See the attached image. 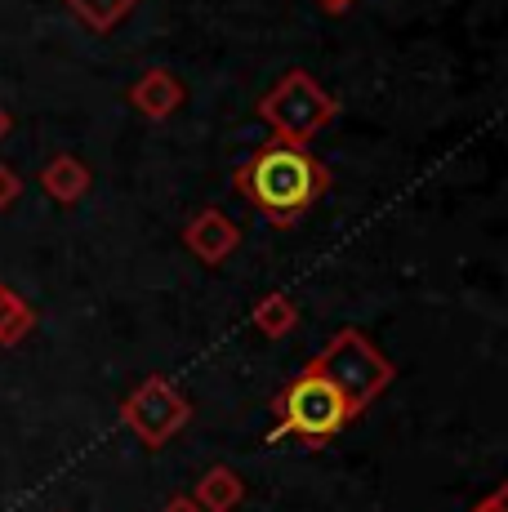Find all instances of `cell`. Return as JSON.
<instances>
[{
	"mask_svg": "<svg viewBox=\"0 0 508 512\" xmlns=\"http://www.w3.org/2000/svg\"><path fill=\"white\" fill-rule=\"evenodd\" d=\"M232 187L246 196L263 219L295 223L330 192V170L308 147H290L272 139L232 174Z\"/></svg>",
	"mask_w": 508,
	"mask_h": 512,
	"instance_id": "1",
	"label": "cell"
},
{
	"mask_svg": "<svg viewBox=\"0 0 508 512\" xmlns=\"http://www.w3.org/2000/svg\"><path fill=\"white\" fill-rule=\"evenodd\" d=\"M277 428L268 432V441H304V446H326L330 437L353 423V410L339 397V388L317 374L312 366H304L295 379L286 383V392L277 397Z\"/></svg>",
	"mask_w": 508,
	"mask_h": 512,
	"instance_id": "2",
	"label": "cell"
},
{
	"mask_svg": "<svg viewBox=\"0 0 508 512\" xmlns=\"http://www.w3.org/2000/svg\"><path fill=\"white\" fill-rule=\"evenodd\" d=\"M259 116L272 130L277 143L290 147H308L339 116V98L308 72H286L268 94L259 98Z\"/></svg>",
	"mask_w": 508,
	"mask_h": 512,
	"instance_id": "3",
	"label": "cell"
},
{
	"mask_svg": "<svg viewBox=\"0 0 508 512\" xmlns=\"http://www.w3.org/2000/svg\"><path fill=\"white\" fill-rule=\"evenodd\" d=\"M308 366L335 383L339 397H344L348 410H353V419L366 415L370 401H379L384 388L393 383V361H388L361 330H339L317 357H308Z\"/></svg>",
	"mask_w": 508,
	"mask_h": 512,
	"instance_id": "4",
	"label": "cell"
},
{
	"mask_svg": "<svg viewBox=\"0 0 508 512\" xmlns=\"http://www.w3.org/2000/svg\"><path fill=\"white\" fill-rule=\"evenodd\" d=\"M188 419H192V401L170 379H161V374L143 379L121 406V423L130 432H139V441L152 450L165 446L174 432L188 428Z\"/></svg>",
	"mask_w": 508,
	"mask_h": 512,
	"instance_id": "5",
	"label": "cell"
},
{
	"mask_svg": "<svg viewBox=\"0 0 508 512\" xmlns=\"http://www.w3.org/2000/svg\"><path fill=\"white\" fill-rule=\"evenodd\" d=\"M183 245H188L201 263H210V268H214V263H223L241 245V228L223 210H214V205H210V210L192 214V223L183 228Z\"/></svg>",
	"mask_w": 508,
	"mask_h": 512,
	"instance_id": "6",
	"label": "cell"
},
{
	"mask_svg": "<svg viewBox=\"0 0 508 512\" xmlns=\"http://www.w3.org/2000/svg\"><path fill=\"white\" fill-rule=\"evenodd\" d=\"M130 103L139 107L143 116H152V121H165V116H174L188 103V85L174 72H165V67H152V72H143L139 81L130 85Z\"/></svg>",
	"mask_w": 508,
	"mask_h": 512,
	"instance_id": "7",
	"label": "cell"
},
{
	"mask_svg": "<svg viewBox=\"0 0 508 512\" xmlns=\"http://www.w3.org/2000/svg\"><path fill=\"white\" fill-rule=\"evenodd\" d=\"M241 499H246V481H241V472H232L228 464L205 468L197 490H192V504L201 512H232Z\"/></svg>",
	"mask_w": 508,
	"mask_h": 512,
	"instance_id": "8",
	"label": "cell"
},
{
	"mask_svg": "<svg viewBox=\"0 0 508 512\" xmlns=\"http://www.w3.org/2000/svg\"><path fill=\"white\" fill-rule=\"evenodd\" d=\"M41 192L58 205H76L85 192H90V165L67 156V152L54 156V161L41 170Z\"/></svg>",
	"mask_w": 508,
	"mask_h": 512,
	"instance_id": "9",
	"label": "cell"
},
{
	"mask_svg": "<svg viewBox=\"0 0 508 512\" xmlns=\"http://www.w3.org/2000/svg\"><path fill=\"white\" fill-rule=\"evenodd\" d=\"M250 321H254V330H259L263 339H286V334L299 326V303L290 299L286 290H272V294H263V299L254 303Z\"/></svg>",
	"mask_w": 508,
	"mask_h": 512,
	"instance_id": "10",
	"label": "cell"
},
{
	"mask_svg": "<svg viewBox=\"0 0 508 512\" xmlns=\"http://www.w3.org/2000/svg\"><path fill=\"white\" fill-rule=\"evenodd\" d=\"M134 5H139V0H67V9H72L90 32H112Z\"/></svg>",
	"mask_w": 508,
	"mask_h": 512,
	"instance_id": "11",
	"label": "cell"
},
{
	"mask_svg": "<svg viewBox=\"0 0 508 512\" xmlns=\"http://www.w3.org/2000/svg\"><path fill=\"white\" fill-rule=\"evenodd\" d=\"M32 326H36L32 308H27V303L18 299L5 281H0V348H14V343L23 339Z\"/></svg>",
	"mask_w": 508,
	"mask_h": 512,
	"instance_id": "12",
	"label": "cell"
},
{
	"mask_svg": "<svg viewBox=\"0 0 508 512\" xmlns=\"http://www.w3.org/2000/svg\"><path fill=\"white\" fill-rule=\"evenodd\" d=\"M18 196H23V179H18L9 165H0V210H9Z\"/></svg>",
	"mask_w": 508,
	"mask_h": 512,
	"instance_id": "13",
	"label": "cell"
},
{
	"mask_svg": "<svg viewBox=\"0 0 508 512\" xmlns=\"http://www.w3.org/2000/svg\"><path fill=\"white\" fill-rule=\"evenodd\" d=\"M473 512H508V490H504V486H500V490H491V495H486Z\"/></svg>",
	"mask_w": 508,
	"mask_h": 512,
	"instance_id": "14",
	"label": "cell"
},
{
	"mask_svg": "<svg viewBox=\"0 0 508 512\" xmlns=\"http://www.w3.org/2000/svg\"><path fill=\"white\" fill-rule=\"evenodd\" d=\"M161 512H201L197 504H192V499L188 495H179V499H170V504H165Z\"/></svg>",
	"mask_w": 508,
	"mask_h": 512,
	"instance_id": "15",
	"label": "cell"
},
{
	"mask_svg": "<svg viewBox=\"0 0 508 512\" xmlns=\"http://www.w3.org/2000/svg\"><path fill=\"white\" fill-rule=\"evenodd\" d=\"M321 5H326V9H335V14H339V9H348V5H353V0H321Z\"/></svg>",
	"mask_w": 508,
	"mask_h": 512,
	"instance_id": "16",
	"label": "cell"
},
{
	"mask_svg": "<svg viewBox=\"0 0 508 512\" xmlns=\"http://www.w3.org/2000/svg\"><path fill=\"white\" fill-rule=\"evenodd\" d=\"M5 134H9V112L0 107V139H5Z\"/></svg>",
	"mask_w": 508,
	"mask_h": 512,
	"instance_id": "17",
	"label": "cell"
}]
</instances>
